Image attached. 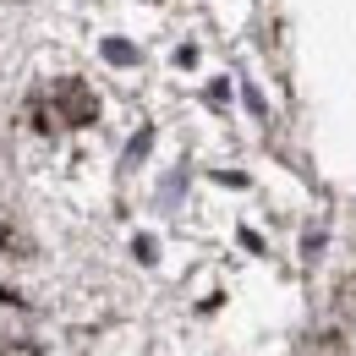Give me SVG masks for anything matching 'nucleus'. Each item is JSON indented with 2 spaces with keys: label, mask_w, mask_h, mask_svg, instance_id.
<instances>
[{
  "label": "nucleus",
  "mask_w": 356,
  "mask_h": 356,
  "mask_svg": "<svg viewBox=\"0 0 356 356\" xmlns=\"http://www.w3.org/2000/svg\"><path fill=\"white\" fill-rule=\"evenodd\" d=\"M93 93L83 88V83H55V88H44L39 99H33V121L44 127V132H60V127H83V121H93Z\"/></svg>",
  "instance_id": "obj_1"
}]
</instances>
